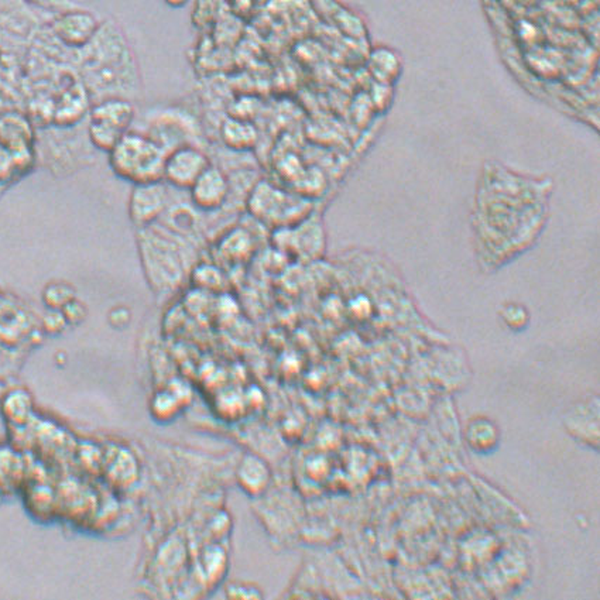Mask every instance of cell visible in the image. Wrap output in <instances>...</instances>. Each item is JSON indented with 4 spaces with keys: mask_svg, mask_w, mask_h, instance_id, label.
I'll use <instances>...</instances> for the list:
<instances>
[{
    "mask_svg": "<svg viewBox=\"0 0 600 600\" xmlns=\"http://www.w3.org/2000/svg\"><path fill=\"white\" fill-rule=\"evenodd\" d=\"M209 165L210 163L206 154L197 147H175L165 157L164 180L175 188L190 190Z\"/></svg>",
    "mask_w": 600,
    "mask_h": 600,
    "instance_id": "3957f363",
    "label": "cell"
},
{
    "mask_svg": "<svg viewBox=\"0 0 600 600\" xmlns=\"http://www.w3.org/2000/svg\"><path fill=\"white\" fill-rule=\"evenodd\" d=\"M57 37L69 47H85L96 35L98 21L88 12L66 10L54 21Z\"/></svg>",
    "mask_w": 600,
    "mask_h": 600,
    "instance_id": "8992f818",
    "label": "cell"
},
{
    "mask_svg": "<svg viewBox=\"0 0 600 600\" xmlns=\"http://www.w3.org/2000/svg\"><path fill=\"white\" fill-rule=\"evenodd\" d=\"M164 3L171 8H183L188 3V0H164Z\"/></svg>",
    "mask_w": 600,
    "mask_h": 600,
    "instance_id": "8fae6325",
    "label": "cell"
},
{
    "mask_svg": "<svg viewBox=\"0 0 600 600\" xmlns=\"http://www.w3.org/2000/svg\"><path fill=\"white\" fill-rule=\"evenodd\" d=\"M134 120L133 104L123 98H106L96 103L89 115V138L103 152H111L129 131Z\"/></svg>",
    "mask_w": 600,
    "mask_h": 600,
    "instance_id": "7a4b0ae2",
    "label": "cell"
},
{
    "mask_svg": "<svg viewBox=\"0 0 600 600\" xmlns=\"http://www.w3.org/2000/svg\"><path fill=\"white\" fill-rule=\"evenodd\" d=\"M30 2H33V3H35V5H40V6H44V8H55V9H61V10H64V12H66V10H71V6H69V0L66 2V0H30Z\"/></svg>",
    "mask_w": 600,
    "mask_h": 600,
    "instance_id": "30bf717a",
    "label": "cell"
},
{
    "mask_svg": "<svg viewBox=\"0 0 600 600\" xmlns=\"http://www.w3.org/2000/svg\"><path fill=\"white\" fill-rule=\"evenodd\" d=\"M44 300L51 308H62L71 300H74L73 289L66 284H51L44 291Z\"/></svg>",
    "mask_w": 600,
    "mask_h": 600,
    "instance_id": "ba28073f",
    "label": "cell"
},
{
    "mask_svg": "<svg viewBox=\"0 0 600 600\" xmlns=\"http://www.w3.org/2000/svg\"><path fill=\"white\" fill-rule=\"evenodd\" d=\"M224 138L229 147L236 150L249 149L256 143L257 133L256 129L240 120H229L224 126Z\"/></svg>",
    "mask_w": 600,
    "mask_h": 600,
    "instance_id": "52a82bcc",
    "label": "cell"
},
{
    "mask_svg": "<svg viewBox=\"0 0 600 600\" xmlns=\"http://www.w3.org/2000/svg\"><path fill=\"white\" fill-rule=\"evenodd\" d=\"M17 167L13 153L5 145H0V181L9 180Z\"/></svg>",
    "mask_w": 600,
    "mask_h": 600,
    "instance_id": "9c48e42d",
    "label": "cell"
},
{
    "mask_svg": "<svg viewBox=\"0 0 600 600\" xmlns=\"http://www.w3.org/2000/svg\"><path fill=\"white\" fill-rule=\"evenodd\" d=\"M168 199V190L163 181L134 185L129 201L130 219L140 228L154 224L165 212Z\"/></svg>",
    "mask_w": 600,
    "mask_h": 600,
    "instance_id": "277c9868",
    "label": "cell"
},
{
    "mask_svg": "<svg viewBox=\"0 0 600 600\" xmlns=\"http://www.w3.org/2000/svg\"><path fill=\"white\" fill-rule=\"evenodd\" d=\"M195 208L201 210H217L229 198L230 183L224 171L209 165L188 190Z\"/></svg>",
    "mask_w": 600,
    "mask_h": 600,
    "instance_id": "5b68a950",
    "label": "cell"
},
{
    "mask_svg": "<svg viewBox=\"0 0 600 600\" xmlns=\"http://www.w3.org/2000/svg\"><path fill=\"white\" fill-rule=\"evenodd\" d=\"M167 154L152 137L129 130L109 152V160L116 175L137 185L164 180Z\"/></svg>",
    "mask_w": 600,
    "mask_h": 600,
    "instance_id": "6da1fadb",
    "label": "cell"
}]
</instances>
